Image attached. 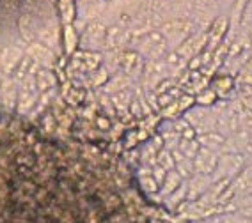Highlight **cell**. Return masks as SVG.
I'll return each mask as SVG.
<instances>
[{
  "label": "cell",
  "instance_id": "obj_1",
  "mask_svg": "<svg viewBox=\"0 0 252 223\" xmlns=\"http://www.w3.org/2000/svg\"><path fill=\"white\" fill-rule=\"evenodd\" d=\"M61 9L64 11V18L66 22H69L73 16V5H71V0H61Z\"/></svg>",
  "mask_w": 252,
  "mask_h": 223
}]
</instances>
